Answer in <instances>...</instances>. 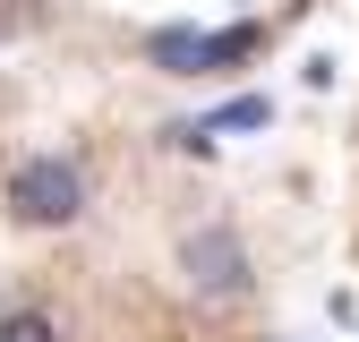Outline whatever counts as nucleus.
Segmentation results:
<instances>
[{
	"instance_id": "f257e3e1",
	"label": "nucleus",
	"mask_w": 359,
	"mask_h": 342,
	"mask_svg": "<svg viewBox=\"0 0 359 342\" xmlns=\"http://www.w3.org/2000/svg\"><path fill=\"white\" fill-rule=\"evenodd\" d=\"M9 205H18V223H77V205H86V171L69 154H26L18 163V180H9Z\"/></svg>"
},
{
	"instance_id": "f03ea898",
	"label": "nucleus",
	"mask_w": 359,
	"mask_h": 342,
	"mask_svg": "<svg viewBox=\"0 0 359 342\" xmlns=\"http://www.w3.org/2000/svg\"><path fill=\"white\" fill-rule=\"evenodd\" d=\"M180 266H189V282H197L205 299H231V291H248V248H240V231H231V223H205V231H189V240H180Z\"/></svg>"
},
{
	"instance_id": "20e7f679",
	"label": "nucleus",
	"mask_w": 359,
	"mask_h": 342,
	"mask_svg": "<svg viewBox=\"0 0 359 342\" xmlns=\"http://www.w3.org/2000/svg\"><path fill=\"white\" fill-rule=\"evenodd\" d=\"M265 120H274V103H265V95H240V103H222V111L205 120V137H231V128H265Z\"/></svg>"
},
{
	"instance_id": "423d86ee",
	"label": "nucleus",
	"mask_w": 359,
	"mask_h": 342,
	"mask_svg": "<svg viewBox=\"0 0 359 342\" xmlns=\"http://www.w3.org/2000/svg\"><path fill=\"white\" fill-rule=\"evenodd\" d=\"M0 342H60V325L43 317V308H26V317H9V325H0Z\"/></svg>"
},
{
	"instance_id": "39448f33",
	"label": "nucleus",
	"mask_w": 359,
	"mask_h": 342,
	"mask_svg": "<svg viewBox=\"0 0 359 342\" xmlns=\"http://www.w3.org/2000/svg\"><path fill=\"white\" fill-rule=\"evenodd\" d=\"M257 43H265V26H231V34H214V43H205V69H231V60H248Z\"/></svg>"
},
{
	"instance_id": "7ed1b4c3",
	"label": "nucleus",
	"mask_w": 359,
	"mask_h": 342,
	"mask_svg": "<svg viewBox=\"0 0 359 342\" xmlns=\"http://www.w3.org/2000/svg\"><path fill=\"white\" fill-rule=\"evenodd\" d=\"M205 43H214V34H197V26H154L146 60L171 69V77H205Z\"/></svg>"
}]
</instances>
